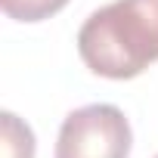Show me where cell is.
Returning a JSON list of instances; mask_svg holds the SVG:
<instances>
[{
  "instance_id": "cell-4",
  "label": "cell",
  "mask_w": 158,
  "mask_h": 158,
  "mask_svg": "<svg viewBox=\"0 0 158 158\" xmlns=\"http://www.w3.org/2000/svg\"><path fill=\"white\" fill-rule=\"evenodd\" d=\"M68 0H3V13L16 22H44L56 16Z\"/></svg>"
},
{
  "instance_id": "cell-5",
  "label": "cell",
  "mask_w": 158,
  "mask_h": 158,
  "mask_svg": "<svg viewBox=\"0 0 158 158\" xmlns=\"http://www.w3.org/2000/svg\"><path fill=\"white\" fill-rule=\"evenodd\" d=\"M155 158H158V155H155Z\"/></svg>"
},
{
  "instance_id": "cell-1",
  "label": "cell",
  "mask_w": 158,
  "mask_h": 158,
  "mask_svg": "<svg viewBox=\"0 0 158 158\" xmlns=\"http://www.w3.org/2000/svg\"><path fill=\"white\" fill-rule=\"evenodd\" d=\"M77 53L99 77L143 74L158 62V0H115L90 13L77 31Z\"/></svg>"
},
{
  "instance_id": "cell-2",
  "label": "cell",
  "mask_w": 158,
  "mask_h": 158,
  "mask_svg": "<svg viewBox=\"0 0 158 158\" xmlns=\"http://www.w3.org/2000/svg\"><path fill=\"white\" fill-rule=\"evenodd\" d=\"M130 124L118 106L93 102L74 109L56 139V158H127Z\"/></svg>"
},
{
  "instance_id": "cell-3",
  "label": "cell",
  "mask_w": 158,
  "mask_h": 158,
  "mask_svg": "<svg viewBox=\"0 0 158 158\" xmlns=\"http://www.w3.org/2000/svg\"><path fill=\"white\" fill-rule=\"evenodd\" d=\"M0 158H34V133L25 121H19L13 112L0 115Z\"/></svg>"
}]
</instances>
